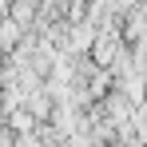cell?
Segmentation results:
<instances>
[{
  "instance_id": "1",
  "label": "cell",
  "mask_w": 147,
  "mask_h": 147,
  "mask_svg": "<svg viewBox=\"0 0 147 147\" xmlns=\"http://www.w3.org/2000/svg\"><path fill=\"white\" fill-rule=\"evenodd\" d=\"M115 147H127V143H115Z\"/></svg>"
}]
</instances>
